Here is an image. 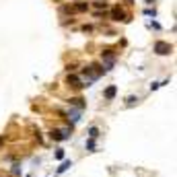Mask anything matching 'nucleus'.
<instances>
[{"label": "nucleus", "mask_w": 177, "mask_h": 177, "mask_svg": "<svg viewBox=\"0 0 177 177\" xmlns=\"http://www.w3.org/2000/svg\"><path fill=\"white\" fill-rule=\"evenodd\" d=\"M171 49H173V47L169 44H165V41H157V44H155V52H157L159 56H167V54H171Z\"/></svg>", "instance_id": "1"}, {"label": "nucleus", "mask_w": 177, "mask_h": 177, "mask_svg": "<svg viewBox=\"0 0 177 177\" xmlns=\"http://www.w3.org/2000/svg\"><path fill=\"white\" fill-rule=\"evenodd\" d=\"M49 136H52L54 140H68V138H70V130H52Z\"/></svg>", "instance_id": "2"}, {"label": "nucleus", "mask_w": 177, "mask_h": 177, "mask_svg": "<svg viewBox=\"0 0 177 177\" xmlns=\"http://www.w3.org/2000/svg\"><path fill=\"white\" fill-rule=\"evenodd\" d=\"M113 21H126V12L122 8H113Z\"/></svg>", "instance_id": "3"}, {"label": "nucleus", "mask_w": 177, "mask_h": 177, "mask_svg": "<svg viewBox=\"0 0 177 177\" xmlns=\"http://www.w3.org/2000/svg\"><path fill=\"white\" fill-rule=\"evenodd\" d=\"M115 91H118L115 87H109L107 91H105V99H109V101H111V99L115 97Z\"/></svg>", "instance_id": "4"}, {"label": "nucleus", "mask_w": 177, "mask_h": 177, "mask_svg": "<svg viewBox=\"0 0 177 177\" xmlns=\"http://www.w3.org/2000/svg\"><path fill=\"white\" fill-rule=\"evenodd\" d=\"M68 85H72V87H81L78 76H68Z\"/></svg>", "instance_id": "5"}, {"label": "nucleus", "mask_w": 177, "mask_h": 177, "mask_svg": "<svg viewBox=\"0 0 177 177\" xmlns=\"http://www.w3.org/2000/svg\"><path fill=\"white\" fill-rule=\"evenodd\" d=\"M68 120L78 122V120H81V111H70V113H68Z\"/></svg>", "instance_id": "6"}, {"label": "nucleus", "mask_w": 177, "mask_h": 177, "mask_svg": "<svg viewBox=\"0 0 177 177\" xmlns=\"http://www.w3.org/2000/svg\"><path fill=\"white\" fill-rule=\"evenodd\" d=\"M68 167H72V163H70V161H64V163L60 165V169H58V173H64V171H66Z\"/></svg>", "instance_id": "7"}, {"label": "nucleus", "mask_w": 177, "mask_h": 177, "mask_svg": "<svg viewBox=\"0 0 177 177\" xmlns=\"http://www.w3.org/2000/svg\"><path fill=\"white\" fill-rule=\"evenodd\" d=\"M70 103H72V105H78L81 109L85 107V103H83V99H78V97H74V99H70Z\"/></svg>", "instance_id": "8"}, {"label": "nucleus", "mask_w": 177, "mask_h": 177, "mask_svg": "<svg viewBox=\"0 0 177 177\" xmlns=\"http://www.w3.org/2000/svg\"><path fill=\"white\" fill-rule=\"evenodd\" d=\"M74 8H76L78 12H83V10H87V8H89V4H85V2H78V4H76Z\"/></svg>", "instance_id": "9"}, {"label": "nucleus", "mask_w": 177, "mask_h": 177, "mask_svg": "<svg viewBox=\"0 0 177 177\" xmlns=\"http://www.w3.org/2000/svg\"><path fill=\"white\" fill-rule=\"evenodd\" d=\"M89 136H91V138H97V136H99V130H97V128H91V130H89Z\"/></svg>", "instance_id": "10"}, {"label": "nucleus", "mask_w": 177, "mask_h": 177, "mask_svg": "<svg viewBox=\"0 0 177 177\" xmlns=\"http://www.w3.org/2000/svg\"><path fill=\"white\" fill-rule=\"evenodd\" d=\"M134 103H138V97H128V105H134Z\"/></svg>", "instance_id": "11"}, {"label": "nucleus", "mask_w": 177, "mask_h": 177, "mask_svg": "<svg viewBox=\"0 0 177 177\" xmlns=\"http://www.w3.org/2000/svg\"><path fill=\"white\" fill-rule=\"evenodd\" d=\"M97 8H107V2H95Z\"/></svg>", "instance_id": "12"}, {"label": "nucleus", "mask_w": 177, "mask_h": 177, "mask_svg": "<svg viewBox=\"0 0 177 177\" xmlns=\"http://www.w3.org/2000/svg\"><path fill=\"white\" fill-rule=\"evenodd\" d=\"M56 159H64V150H58L56 152Z\"/></svg>", "instance_id": "13"}, {"label": "nucleus", "mask_w": 177, "mask_h": 177, "mask_svg": "<svg viewBox=\"0 0 177 177\" xmlns=\"http://www.w3.org/2000/svg\"><path fill=\"white\" fill-rule=\"evenodd\" d=\"M161 87V83H152V85H150V91H155V89H159Z\"/></svg>", "instance_id": "14"}, {"label": "nucleus", "mask_w": 177, "mask_h": 177, "mask_svg": "<svg viewBox=\"0 0 177 177\" xmlns=\"http://www.w3.org/2000/svg\"><path fill=\"white\" fill-rule=\"evenodd\" d=\"M2 142H4V136H0V144H2Z\"/></svg>", "instance_id": "15"}, {"label": "nucleus", "mask_w": 177, "mask_h": 177, "mask_svg": "<svg viewBox=\"0 0 177 177\" xmlns=\"http://www.w3.org/2000/svg\"><path fill=\"white\" fill-rule=\"evenodd\" d=\"M128 2H130V0H128Z\"/></svg>", "instance_id": "16"}]
</instances>
